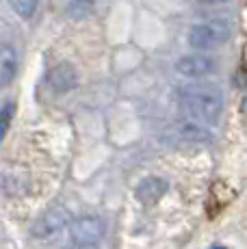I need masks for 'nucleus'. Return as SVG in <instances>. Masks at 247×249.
I'll return each mask as SVG.
<instances>
[{
    "label": "nucleus",
    "instance_id": "nucleus-1",
    "mask_svg": "<svg viewBox=\"0 0 247 249\" xmlns=\"http://www.w3.org/2000/svg\"><path fill=\"white\" fill-rule=\"evenodd\" d=\"M180 104L191 119L215 124L223 108V95L212 85H189L180 91Z\"/></svg>",
    "mask_w": 247,
    "mask_h": 249
},
{
    "label": "nucleus",
    "instance_id": "nucleus-2",
    "mask_svg": "<svg viewBox=\"0 0 247 249\" xmlns=\"http://www.w3.org/2000/svg\"><path fill=\"white\" fill-rule=\"evenodd\" d=\"M232 35V24L226 18H212L193 24L189 31V44L195 50H212L223 46Z\"/></svg>",
    "mask_w": 247,
    "mask_h": 249
},
{
    "label": "nucleus",
    "instance_id": "nucleus-3",
    "mask_svg": "<svg viewBox=\"0 0 247 249\" xmlns=\"http://www.w3.org/2000/svg\"><path fill=\"white\" fill-rule=\"evenodd\" d=\"M104 221L100 217H78L72 221V228H70V241H72L74 247L78 249H91L96 247L104 236Z\"/></svg>",
    "mask_w": 247,
    "mask_h": 249
},
{
    "label": "nucleus",
    "instance_id": "nucleus-4",
    "mask_svg": "<svg viewBox=\"0 0 247 249\" xmlns=\"http://www.w3.org/2000/svg\"><path fill=\"white\" fill-rule=\"evenodd\" d=\"M70 221V213L61 206H54V208L46 210L31 228V236L37 238V241H52L56 234H61L65 230Z\"/></svg>",
    "mask_w": 247,
    "mask_h": 249
},
{
    "label": "nucleus",
    "instance_id": "nucleus-5",
    "mask_svg": "<svg viewBox=\"0 0 247 249\" xmlns=\"http://www.w3.org/2000/svg\"><path fill=\"white\" fill-rule=\"evenodd\" d=\"M46 83H48V87L54 91V93H68V91H72L76 87V83H78V74H76L72 63H59L48 71Z\"/></svg>",
    "mask_w": 247,
    "mask_h": 249
},
{
    "label": "nucleus",
    "instance_id": "nucleus-6",
    "mask_svg": "<svg viewBox=\"0 0 247 249\" xmlns=\"http://www.w3.org/2000/svg\"><path fill=\"white\" fill-rule=\"evenodd\" d=\"M176 70H178V74L187 76V78H202V76L211 74L215 70V61L206 54H187L182 59H178Z\"/></svg>",
    "mask_w": 247,
    "mask_h": 249
},
{
    "label": "nucleus",
    "instance_id": "nucleus-7",
    "mask_svg": "<svg viewBox=\"0 0 247 249\" xmlns=\"http://www.w3.org/2000/svg\"><path fill=\"white\" fill-rule=\"evenodd\" d=\"M165 191H167V182H165L163 178H145V180L139 182L135 195H137L139 202L154 204V202H159V199L163 197Z\"/></svg>",
    "mask_w": 247,
    "mask_h": 249
},
{
    "label": "nucleus",
    "instance_id": "nucleus-8",
    "mask_svg": "<svg viewBox=\"0 0 247 249\" xmlns=\"http://www.w3.org/2000/svg\"><path fill=\"white\" fill-rule=\"evenodd\" d=\"M18 71V54L11 46H0V89L11 85Z\"/></svg>",
    "mask_w": 247,
    "mask_h": 249
},
{
    "label": "nucleus",
    "instance_id": "nucleus-9",
    "mask_svg": "<svg viewBox=\"0 0 247 249\" xmlns=\"http://www.w3.org/2000/svg\"><path fill=\"white\" fill-rule=\"evenodd\" d=\"M176 135L180 139H187V141H211V132L208 128L202 126V122H195V119H182L176 128Z\"/></svg>",
    "mask_w": 247,
    "mask_h": 249
},
{
    "label": "nucleus",
    "instance_id": "nucleus-10",
    "mask_svg": "<svg viewBox=\"0 0 247 249\" xmlns=\"http://www.w3.org/2000/svg\"><path fill=\"white\" fill-rule=\"evenodd\" d=\"M9 4L13 7V11H16L18 16L24 18V20H28V18L35 16L39 0H9Z\"/></svg>",
    "mask_w": 247,
    "mask_h": 249
},
{
    "label": "nucleus",
    "instance_id": "nucleus-11",
    "mask_svg": "<svg viewBox=\"0 0 247 249\" xmlns=\"http://www.w3.org/2000/svg\"><path fill=\"white\" fill-rule=\"evenodd\" d=\"M93 7V0H74L72 4H70V18H74V20H80V18L89 16V11H91Z\"/></svg>",
    "mask_w": 247,
    "mask_h": 249
},
{
    "label": "nucleus",
    "instance_id": "nucleus-12",
    "mask_svg": "<svg viewBox=\"0 0 247 249\" xmlns=\"http://www.w3.org/2000/svg\"><path fill=\"white\" fill-rule=\"evenodd\" d=\"M13 113H16V107H13L11 102L4 104V107L0 108V141L4 139V135H7V130H9V126H11Z\"/></svg>",
    "mask_w": 247,
    "mask_h": 249
},
{
    "label": "nucleus",
    "instance_id": "nucleus-13",
    "mask_svg": "<svg viewBox=\"0 0 247 249\" xmlns=\"http://www.w3.org/2000/svg\"><path fill=\"white\" fill-rule=\"evenodd\" d=\"M204 4H219V2H226V0H199Z\"/></svg>",
    "mask_w": 247,
    "mask_h": 249
},
{
    "label": "nucleus",
    "instance_id": "nucleus-14",
    "mask_svg": "<svg viewBox=\"0 0 247 249\" xmlns=\"http://www.w3.org/2000/svg\"><path fill=\"white\" fill-rule=\"evenodd\" d=\"M211 249H226V247H223V245H215V247H211Z\"/></svg>",
    "mask_w": 247,
    "mask_h": 249
}]
</instances>
